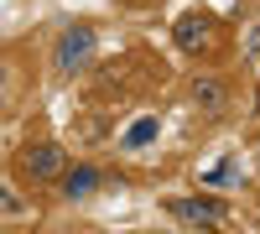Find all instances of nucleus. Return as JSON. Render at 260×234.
I'll return each instance as SVG.
<instances>
[{
  "label": "nucleus",
  "mask_w": 260,
  "mask_h": 234,
  "mask_svg": "<svg viewBox=\"0 0 260 234\" xmlns=\"http://www.w3.org/2000/svg\"><path fill=\"white\" fill-rule=\"evenodd\" d=\"M16 172L26 182H57L68 172V151H62L57 141H31V146L16 151Z\"/></svg>",
  "instance_id": "1"
},
{
  "label": "nucleus",
  "mask_w": 260,
  "mask_h": 234,
  "mask_svg": "<svg viewBox=\"0 0 260 234\" xmlns=\"http://www.w3.org/2000/svg\"><path fill=\"white\" fill-rule=\"evenodd\" d=\"M94 26L89 21H78V26H68L62 31V42H57V73H73V68H83L89 62V52H94Z\"/></svg>",
  "instance_id": "2"
},
{
  "label": "nucleus",
  "mask_w": 260,
  "mask_h": 234,
  "mask_svg": "<svg viewBox=\"0 0 260 234\" xmlns=\"http://www.w3.org/2000/svg\"><path fill=\"white\" fill-rule=\"evenodd\" d=\"M167 214L182 219V224H198V229H219L224 203H213V198H167Z\"/></svg>",
  "instance_id": "3"
},
{
  "label": "nucleus",
  "mask_w": 260,
  "mask_h": 234,
  "mask_svg": "<svg viewBox=\"0 0 260 234\" xmlns=\"http://www.w3.org/2000/svg\"><path fill=\"white\" fill-rule=\"evenodd\" d=\"M94 187H99V166H89V161H78V166H68V172L57 177V193L68 203H83Z\"/></svg>",
  "instance_id": "4"
},
{
  "label": "nucleus",
  "mask_w": 260,
  "mask_h": 234,
  "mask_svg": "<svg viewBox=\"0 0 260 234\" xmlns=\"http://www.w3.org/2000/svg\"><path fill=\"white\" fill-rule=\"evenodd\" d=\"M177 47H182V52H203V47H213V21L198 16V11H187V16L177 21Z\"/></svg>",
  "instance_id": "5"
},
{
  "label": "nucleus",
  "mask_w": 260,
  "mask_h": 234,
  "mask_svg": "<svg viewBox=\"0 0 260 234\" xmlns=\"http://www.w3.org/2000/svg\"><path fill=\"white\" fill-rule=\"evenodd\" d=\"M192 104H198L203 115H224V104H229V89H224V78H213V73L192 78Z\"/></svg>",
  "instance_id": "6"
},
{
  "label": "nucleus",
  "mask_w": 260,
  "mask_h": 234,
  "mask_svg": "<svg viewBox=\"0 0 260 234\" xmlns=\"http://www.w3.org/2000/svg\"><path fill=\"white\" fill-rule=\"evenodd\" d=\"M156 136V120H141V125H130L125 130V151H141V146Z\"/></svg>",
  "instance_id": "7"
},
{
  "label": "nucleus",
  "mask_w": 260,
  "mask_h": 234,
  "mask_svg": "<svg viewBox=\"0 0 260 234\" xmlns=\"http://www.w3.org/2000/svg\"><path fill=\"white\" fill-rule=\"evenodd\" d=\"M21 208H26V203H21V198L11 193V187H0V214H11V219H16V214H21Z\"/></svg>",
  "instance_id": "8"
},
{
  "label": "nucleus",
  "mask_w": 260,
  "mask_h": 234,
  "mask_svg": "<svg viewBox=\"0 0 260 234\" xmlns=\"http://www.w3.org/2000/svg\"><path fill=\"white\" fill-rule=\"evenodd\" d=\"M130 6H156V0H130Z\"/></svg>",
  "instance_id": "9"
}]
</instances>
